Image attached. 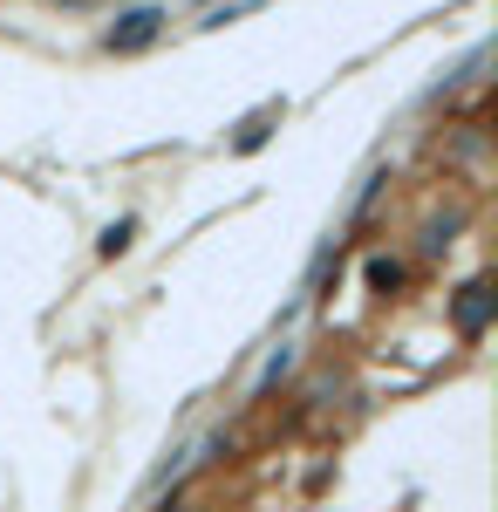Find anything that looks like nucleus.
I'll use <instances>...</instances> for the list:
<instances>
[{"mask_svg": "<svg viewBox=\"0 0 498 512\" xmlns=\"http://www.w3.org/2000/svg\"><path fill=\"white\" fill-rule=\"evenodd\" d=\"M151 35H157V14H130V28L110 35V48H137V41H151Z\"/></svg>", "mask_w": 498, "mask_h": 512, "instance_id": "obj_1", "label": "nucleus"}]
</instances>
